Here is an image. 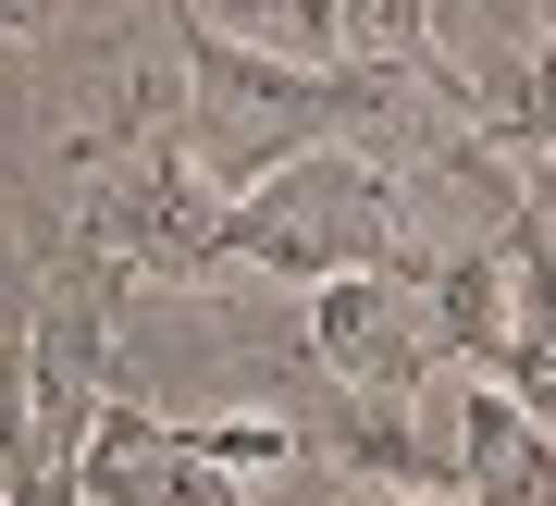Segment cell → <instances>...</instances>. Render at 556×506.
Instances as JSON below:
<instances>
[{"instance_id":"cell-1","label":"cell","mask_w":556,"mask_h":506,"mask_svg":"<svg viewBox=\"0 0 556 506\" xmlns=\"http://www.w3.org/2000/svg\"><path fill=\"white\" fill-rule=\"evenodd\" d=\"M396 260H408V186L358 137H321V149L273 161L260 186L223 198L199 284H298L309 296L334 273H396Z\"/></svg>"},{"instance_id":"cell-2","label":"cell","mask_w":556,"mask_h":506,"mask_svg":"<svg viewBox=\"0 0 556 506\" xmlns=\"http://www.w3.org/2000/svg\"><path fill=\"white\" fill-rule=\"evenodd\" d=\"M211 223H223V174L199 161L186 124H161L149 149H124L112 174H87L75 260H100L112 284H199L211 273Z\"/></svg>"},{"instance_id":"cell-3","label":"cell","mask_w":556,"mask_h":506,"mask_svg":"<svg viewBox=\"0 0 556 506\" xmlns=\"http://www.w3.org/2000/svg\"><path fill=\"white\" fill-rule=\"evenodd\" d=\"M309 370L346 383V395H408L420 370H445L408 260H396V273H334V284H309Z\"/></svg>"},{"instance_id":"cell-4","label":"cell","mask_w":556,"mask_h":506,"mask_svg":"<svg viewBox=\"0 0 556 506\" xmlns=\"http://www.w3.org/2000/svg\"><path fill=\"white\" fill-rule=\"evenodd\" d=\"M50 494H75V506H248L223 469H199L174 445V420H149L137 395H100V420H87V445L50 469Z\"/></svg>"},{"instance_id":"cell-5","label":"cell","mask_w":556,"mask_h":506,"mask_svg":"<svg viewBox=\"0 0 556 506\" xmlns=\"http://www.w3.org/2000/svg\"><path fill=\"white\" fill-rule=\"evenodd\" d=\"M186 25H211V38H236V50H273V62H298V75H334L346 38H334V0H174Z\"/></svg>"},{"instance_id":"cell-6","label":"cell","mask_w":556,"mask_h":506,"mask_svg":"<svg viewBox=\"0 0 556 506\" xmlns=\"http://www.w3.org/2000/svg\"><path fill=\"white\" fill-rule=\"evenodd\" d=\"M334 38H346V62H396V75H420L433 99L470 112V75H457L445 38H433V0H334Z\"/></svg>"},{"instance_id":"cell-7","label":"cell","mask_w":556,"mask_h":506,"mask_svg":"<svg viewBox=\"0 0 556 506\" xmlns=\"http://www.w3.org/2000/svg\"><path fill=\"white\" fill-rule=\"evenodd\" d=\"M174 445L223 469V482H273V469H298V420L285 408H223V420H174Z\"/></svg>"},{"instance_id":"cell-8","label":"cell","mask_w":556,"mask_h":506,"mask_svg":"<svg viewBox=\"0 0 556 506\" xmlns=\"http://www.w3.org/2000/svg\"><path fill=\"white\" fill-rule=\"evenodd\" d=\"M62 25V0H0V38H50Z\"/></svg>"},{"instance_id":"cell-9","label":"cell","mask_w":556,"mask_h":506,"mask_svg":"<svg viewBox=\"0 0 556 506\" xmlns=\"http://www.w3.org/2000/svg\"><path fill=\"white\" fill-rule=\"evenodd\" d=\"M371 506H470V494H371Z\"/></svg>"}]
</instances>
